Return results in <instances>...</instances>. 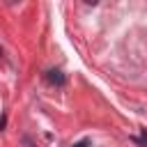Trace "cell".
I'll return each mask as SVG.
<instances>
[{"mask_svg":"<svg viewBox=\"0 0 147 147\" xmlns=\"http://www.w3.org/2000/svg\"><path fill=\"white\" fill-rule=\"evenodd\" d=\"M46 80H48L51 85H57V87H62V85L67 83V78H64V74H62L60 69H51V71L46 74Z\"/></svg>","mask_w":147,"mask_h":147,"instance_id":"6da1fadb","label":"cell"},{"mask_svg":"<svg viewBox=\"0 0 147 147\" xmlns=\"http://www.w3.org/2000/svg\"><path fill=\"white\" fill-rule=\"evenodd\" d=\"M74 147H90V138H83L80 142H76Z\"/></svg>","mask_w":147,"mask_h":147,"instance_id":"7a4b0ae2","label":"cell"},{"mask_svg":"<svg viewBox=\"0 0 147 147\" xmlns=\"http://www.w3.org/2000/svg\"><path fill=\"white\" fill-rule=\"evenodd\" d=\"M5 124H7V113H2V117H0V131L5 129Z\"/></svg>","mask_w":147,"mask_h":147,"instance_id":"3957f363","label":"cell"}]
</instances>
